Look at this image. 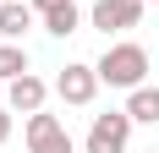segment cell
I'll return each mask as SVG.
<instances>
[{
    "instance_id": "cell-1",
    "label": "cell",
    "mask_w": 159,
    "mask_h": 153,
    "mask_svg": "<svg viewBox=\"0 0 159 153\" xmlns=\"http://www.w3.org/2000/svg\"><path fill=\"white\" fill-rule=\"evenodd\" d=\"M99 76H104V88H143V76H148V49L137 44V38H121V44H110L104 55H99Z\"/></svg>"
},
{
    "instance_id": "cell-2",
    "label": "cell",
    "mask_w": 159,
    "mask_h": 153,
    "mask_svg": "<svg viewBox=\"0 0 159 153\" xmlns=\"http://www.w3.org/2000/svg\"><path fill=\"white\" fill-rule=\"evenodd\" d=\"M132 126H137V120H132L126 109H104V115H93L88 137H82V153H126Z\"/></svg>"
},
{
    "instance_id": "cell-3",
    "label": "cell",
    "mask_w": 159,
    "mask_h": 153,
    "mask_svg": "<svg viewBox=\"0 0 159 153\" xmlns=\"http://www.w3.org/2000/svg\"><path fill=\"white\" fill-rule=\"evenodd\" d=\"M99 66H88V60H71V66H61V76H55V98L61 104H71V109H82V104H93L99 98Z\"/></svg>"
},
{
    "instance_id": "cell-4",
    "label": "cell",
    "mask_w": 159,
    "mask_h": 153,
    "mask_svg": "<svg viewBox=\"0 0 159 153\" xmlns=\"http://www.w3.org/2000/svg\"><path fill=\"white\" fill-rule=\"evenodd\" d=\"M22 137H28V153H77L66 120H61V115H44V109H33V115H28Z\"/></svg>"
},
{
    "instance_id": "cell-5",
    "label": "cell",
    "mask_w": 159,
    "mask_h": 153,
    "mask_svg": "<svg viewBox=\"0 0 159 153\" xmlns=\"http://www.w3.org/2000/svg\"><path fill=\"white\" fill-rule=\"evenodd\" d=\"M143 11H148V0H93L88 22H93L99 33H132L143 22Z\"/></svg>"
},
{
    "instance_id": "cell-6",
    "label": "cell",
    "mask_w": 159,
    "mask_h": 153,
    "mask_svg": "<svg viewBox=\"0 0 159 153\" xmlns=\"http://www.w3.org/2000/svg\"><path fill=\"white\" fill-rule=\"evenodd\" d=\"M44 98H49V82H44V76H33V71H22L16 82H6V104H11L16 115L44 109Z\"/></svg>"
},
{
    "instance_id": "cell-7",
    "label": "cell",
    "mask_w": 159,
    "mask_h": 153,
    "mask_svg": "<svg viewBox=\"0 0 159 153\" xmlns=\"http://www.w3.org/2000/svg\"><path fill=\"white\" fill-rule=\"evenodd\" d=\"M33 0H0V38H28V28H33Z\"/></svg>"
},
{
    "instance_id": "cell-8",
    "label": "cell",
    "mask_w": 159,
    "mask_h": 153,
    "mask_svg": "<svg viewBox=\"0 0 159 153\" xmlns=\"http://www.w3.org/2000/svg\"><path fill=\"white\" fill-rule=\"evenodd\" d=\"M39 22H44V33H55V38H71V33L82 28V11H77V0H61V6L39 11Z\"/></svg>"
},
{
    "instance_id": "cell-9",
    "label": "cell",
    "mask_w": 159,
    "mask_h": 153,
    "mask_svg": "<svg viewBox=\"0 0 159 153\" xmlns=\"http://www.w3.org/2000/svg\"><path fill=\"white\" fill-rule=\"evenodd\" d=\"M126 115H132L137 126H159V88H148V82L132 88V93H126Z\"/></svg>"
},
{
    "instance_id": "cell-10",
    "label": "cell",
    "mask_w": 159,
    "mask_h": 153,
    "mask_svg": "<svg viewBox=\"0 0 159 153\" xmlns=\"http://www.w3.org/2000/svg\"><path fill=\"white\" fill-rule=\"evenodd\" d=\"M22 71H33V66H28V49L16 44V38H0V82H16Z\"/></svg>"
},
{
    "instance_id": "cell-11",
    "label": "cell",
    "mask_w": 159,
    "mask_h": 153,
    "mask_svg": "<svg viewBox=\"0 0 159 153\" xmlns=\"http://www.w3.org/2000/svg\"><path fill=\"white\" fill-rule=\"evenodd\" d=\"M11 126H16V109L6 104V109H0V148H6V142H11Z\"/></svg>"
},
{
    "instance_id": "cell-12",
    "label": "cell",
    "mask_w": 159,
    "mask_h": 153,
    "mask_svg": "<svg viewBox=\"0 0 159 153\" xmlns=\"http://www.w3.org/2000/svg\"><path fill=\"white\" fill-rule=\"evenodd\" d=\"M49 6H61V0H33V11H49Z\"/></svg>"
},
{
    "instance_id": "cell-13",
    "label": "cell",
    "mask_w": 159,
    "mask_h": 153,
    "mask_svg": "<svg viewBox=\"0 0 159 153\" xmlns=\"http://www.w3.org/2000/svg\"><path fill=\"white\" fill-rule=\"evenodd\" d=\"M148 6H159V0H148Z\"/></svg>"
}]
</instances>
